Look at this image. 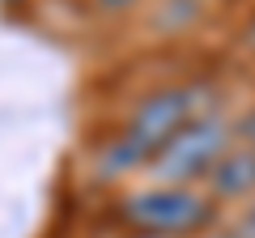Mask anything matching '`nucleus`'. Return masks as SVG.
I'll return each instance as SVG.
<instances>
[{
	"label": "nucleus",
	"instance_id": "1",
	"mask_svg": "<svg viewBox=\"0 0 255 238\" xmlns=\"http://www.w3.org/2000/svg\"><path fill=\"white\" fill-rule=\"evenodd\" d=\"M213 102H217V90L209 81H174V85H162V90L145 94V98L132 107L124 132L145 149L149 157L157 153L162 145H170L187 123L213 115Z\"/></svg>",
	"mask_w": 255,
	"mask_h": 238
},
{
	"label": "nucleus",
	"instance_id": "2",
	"mask_svg": "<svg viewBox=\"0 0 255 238\" xmlns=\"http://www.w3.org/2000/svg\"><path fill=\"white\" fill-rule=\"evenodd\" d=\"M234 149V123L221 115H204L179 132L170 145L149 157L145 174L153 187H191L196 179H209V170Z\"/></svg>",
	"mask_w": 255,
	"mask_h": 238
},
{
	"label": "nucleus",
	"instance_id": "3",
	"mask_svg": "<svg viewBox=\"0 0 255 238\" xmlns=\"http://www.w3.org/2000/svg\"><path fill=\"white\" fill-rule=\"evenodd\" d=\"M217 217L213 196L196 192V187H153L132 192L119 200V221L132 234H162V238H191L200 234L209 221Z\"/></svg>",
	"mask_w": 255,
	"mask_h": 238
},
{
	"label": "nucleus",
	"instance_id": "4",
	"mask_svg": "<svg viewBox=\"0 0 255 238\" xmlns=\"http://www.w3.org/2000/svg\"><path fill=\"white\" fill-rule=\"evenodd\" d=\"M209 196L213 200H243L255 192V149L251 145H234L217 166L209 170Z\"/></svg>",
	"mask_w": 255,
	"mask_h": 238
},
{
	"label": "nucleus",
	"instance_id": "5",
	"mask_svg": "<svg viewBox=\"0 0 255 238\" xmlns=\"http://www.w3.org/2000/svg\"><path fill=\"white\" fill-rule=\"evenodd\" d=\"M140 166H149V153H145V149H140L132 136H128L124 128H119L115 136H107L98 149H94V174H98L102 183L124 179V174L140 170Z\"/></svg>",
	"mask_w": 255,
	"mask_h": 238
},
{
	"label": "nucleus",
	"instance_id": "6",
	"mask_svg": "<svg viewBox=\"0 0 255 238\" xmlns=\"http://www.w3.org/2000/svg\"><path fill=\"white\" fill-rule=\"evenodd\" d=\"M234 145H251L255 149V111H247L243 119H234Z\"/></svg>",
	"mask_w": 255,
	"mask_h": 238
},
{
	"label": "nucleus",
	"instance_id": "7",
	"mask_svg": "<svg viewBox=\"0 0 255 238\" xmlns=\"http://www.w3.org/2000/svg\"><path fill=\"white\" fill-rule=\"evenodd\" d=\"M132 4H140V0H94V9L107 13V17H115V13H128Z\"/></svg>",
	"mask_w": 255,
	"mask_h": 238
},
{
	"label": "nucleus",
	"instance_id": "8",
	"mask_svg": "<svg viewBox=\"0 0 255 238\" xmlns=\"http://www.w3.org/2000/svg\"><path fill=\"white\" fill-rule=\"evenodd\" d=\"M234 234H238V238H255V200H251V209L243 213V221H238Z\"/></svg>",
	"mask_w": 255,
	"mask_h": 238
},
{
	"label": "nucleus",
	"instance_id": "9",
	"mask_svg": "<svg viewBox=\"0 0 255 238\" xmlns=\"http://www.w3.org/2000/svg\"><path fill=\"white\" fill-rule=\"evenodd\" d=\"M243 43H247V47H251V51H255V17L247 21V26H243Z\"/></svg>",
	"mask_w": 255,
	"mask_h": 238
},
{
	"label": "nucleus",
	"instance_id": "10",
	"mask_svg": "<svg viewBox=\"0 0 255 238\" xmlns=\"http://www.w3.org/2000/svg\"><path fill=\"white\" fill-rule=\"evenodd\" d=\"M132 238H162V234H132Z\"/></svg>",
	"mask_w": 255,
	"mask_h": 238
},
{
	"label": "nucleus",
	"instance_id": "11",
	"mask_svg": "<svg viewBox=\"0 0 255 238\" xmlns=\"http://www.w3.org/2000/svg\"><path fill=\"white\" fill-rule=\"evenodd\" d=\"M209 238H238V234H209Z\"/></svg>",
	"mask_w": 255,
	"mask_h": 238
}]
</instances>
